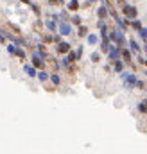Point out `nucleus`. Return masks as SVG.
<instances>
[{"mask_svg":"<svg viewBox=\"0 0 147 154\" xmlns=\"http://www.w3.org/2000/svg\"><path fill=\"white\" fill-rule=\"evenodd\" d=\"M108 56H110L111 61H117V59L120 57V47H115V48L111 47L110 50H108Z\"/></svg>","mask_w":147,"mask_h":154,"instance_id":"obj_6","label":"nucleus"},{"mask_svg":"<svg viewBox=\"0 0 147 154\" xmlns=\"http://www.w3.org/2000/svg\"><path fill=\"white\" fill-rule=\"evenodd\" d=\"M59 2H63V0H59Z\"/></svg>","mask_w":147,"mask_h":154,"instance_id":"obj_33","label":"nucleus"},{"mask_svg":"<svg viewBox=\"0 0 147 154\" xmlns=\"http://www.w3.org/2000/svg\"><path fill=\"white\" fill-rule=\"evenodd\" d=\"M129 48H131L133 52H138V50H140V45H138L135 39H131V41H129Z\"/></svg>","mask_w":147,"mask_h":154,"instance_id":"obj_15","label":"nucleus"},{"mask_svg":"<svg viewBox=\"0 0 147 154\" xmlns=\"http://www.w3.org/2000/svg\"><path fill=\"white\" fill-rule=\"evenodd\" d=\"M113 68H115V72H118V74H120V72L124 70V63H122L120 59H117V61H115V66H113Z\"/></svg>","mask_w":147,"mask_h":154,"instance_id":"obj_14","label":"nucleus"},{"mask_svg":"<svg viewBox=\"0 0 147 154\" xmlns=\"http://www.w3.org/2000/svg\"><path fill=\"white\" fill-rule=\"evenodd\" d=\"M48 77H50V81L54 82V86H58V84L61 82V79H59V75H58V74H50Z\"/></svg>","mask_w":147,"mask_h":154,"instance_id":"obj_17","label":"nucleus"},{"mask_svg":"<svg viewBox=\"0 0 147 154\" xmlns=\"http://www.w3.org/2000/svg\"><path fill=\"white\" fill-rule=\"evenodd\" d=\"M86 34H88V27L79 25V36H86Z\"/></svg>","mask_w":147,"mask_h":154,"instance_id":"obj_21","label":"nucleus"},{"mask_svg":"<svg viewBox=\"0 0 147 154\" xmlns=\"http://www.w3.org/2000/svg\"><path fill=\"white\" fill-rule=\"evenodd\" d=\"M92 61H93V63H99V61H101V56H99V52H93V54H92Z\"/></svg>","mask_w":147,"mask_h":154,"instance_id":"obj_24","label":"nucleus"},{"mask_svg":"<svg viewBox=\"0 0 147 154\" xmlns=\"http://www.w3.org/2000/svg\"><path fill=\"white\" fill-rule=\"evenodd\" d=\"M86 41H88V45H97L99 36L97 34H86Z\"/></svg>","mask_w":147,"mask_h":154,"instance_id":"obj_10","label":"nucleus"},{"mask_svg":"<svg viewBox=\"0 0 147 154\" xmlns=\"http://www.w3.org/2000/svg\"><path fill=\"white\" fill-rule=\"evenodd\" d=\"M86 2H88V4H92V2H97V0H86Z\"/></svg>","mask_w":147,"mask_h":154,"instance_id":"obj_30","label":"nucleus"},{"mask_svg":"<svg viewBox=\"0 0 147 154\" xmlns=\"http://www.w3.org/2000/svg\"><path fill=\"white\" fill-rule=\"evenodd\" d=\"M70 32H72V23L61 22V23H59V34H61V36H68Z\"/></svg>","mask_w":147,"mask_h":154,"instance_id":"obj_4","label":"nucleus"},{"mask_svg":"<svg viewBox=\"0 0 147 154\" xmlns=\"http://www.w3.org/2000/svg\"><path fill=\"white\" fill-rule=\"evenodd\" d=\"M110 48H111V45H110V38L102 39V43H101V50H102V52H108Z\"/></svg>","mask_w":147,"mask_h":154,"instance_id":"obj_11","label":"nucleus"},{"mask_svg":"<svg viewBox=\"0 0 147 154\" xmlns=\"http://www.w3.org/2000/svg\"><path fill=\"white\" fill-rule=\"evenodd\" d=\"M122 13H124V16H126L127 20H135V18L138 16L136 7L131 5V4H122Z\"/></svg>","mask_w":147,"mask_h":154,"instance_id":"obj_2","label":"nucleus"},{"mask_svg":"<svg viewBox=\"0 0 147 154\" xmlns=\"http://www.w3.org/2000/svg\"><path fill=\"white\" fill-rule=\"evenodd\" d=\"M120 77L124 79V82H126V86H127V88L135 86V84H136V81H138V79H136V75H133V74H127V72H124V70L120 72Z\"/></svg>","mask_w":147,"mask_h":154,"instance_id":"obj_3","label":"nucleus"},{"mask_svg":"<svg viewBox=\"0 0 147 154\" xmlns=\"http://www.w3.org/2000/svg\"><path fill=\"white\" fill-rule=\"evenodd\" d=\"M23 72H25L29 77H36L38 75V74H36V68H34V66H31V65H25V66H23Z\"/></svg>","mask_w":147,"mask_h":154,"instance_id":"obj_9","label":"nucleus"},{"mask_svg":"<svg viewBox=\"0 0 147 154\" xmlns=\"http://www.w3.org/2000/svg\"><path fill=\"white\" fill-rule=\"evenodd\" d=\"M138 111L147 113V100H145V102H142V104H138Z\"/></svg>","mask_w":147,"mask_h":154,"instance_id":"obj_22","label":"nucleus"},{"mask_svg":"<svg viewBox=\"0 0 147 154\" xmlns=\"http://www.w3.org/2000/svg\"><path fill=\"white\" fill-rule=\"evenodd\" d=\"M108 38H110V41H115L120 48H122V45L126 43V39H124V31H122L120 27H118V29H113V31L110 32V36H108Z\"/></svg>","mask_w":147,"mask_h":154,"instance_id":"obj_1","label":"nucleus"},{"mask_svg":"<svg viewBox=\"0 0 147 154\" xmlns=\"http://www.w3.org/2000/svg\"><path fill=\"white\" fill-rule=\"evenodd\" d=\"M38 79H39L41 82H45V81L48 79V74H47V72H38Z\"/></svg>","mask_w":147,"mask_h":154,"instance_id":"obj_19","label":"nucleus"},{"mask_svg":"<svg viewBox=\"0 0 147 154\" xmlns=\"http://www.w3.org/2000/svg\"><path fill=\"white\" fill-rule=\"evenodd\" d=\"M20 2H23V4H27V5H31V0H20Z\"/></svg>","mask_w":147,"mask_h":154,"instance_id":"obj_29","label":"nucleus"},{"mask_svg":"<svg viewBox=\"0 0 147 154\" xmlns=\"http://www.w3.org/2000/svg\"><path fill=\"white\" fill-rule=\"evenodd\" d=\"M14 56H16V57H20L22 61L25 59V52H23L22 48H14Z\"/></svg>","mask_w":147,"mask_h":154,"instance_id":"obj_16","label":"nucleus"},{"mask_svg":"<svg viewBox=\"0 0 147 154\" xmlns=\"http://www.w3.org/2000/svg\"><path fill=\"white\" fill-rule=\"evenodd\" d=\"M70 22H72L74 25H81V16H77V14H75V16H72V20H70Z\"/></svg>","mask_w":147,"mask_h":154,"instance_id":"obj_23","label":"nucleus"},{"mask_svg":"<svg viewBox=\"0 0 147 154\" xmlns=\"http://www.w3.org/2000/svg\"><path fill=\"white\" fill-rule=\"evenodd\" d=\"M135 86H138V88H144V82H142V81H136V84H135Z\"/></svg>","mask_w":147,"mask_h":154,"instance_id":"obj_27","label":"nucleus"},{"mask_svg":"<svg viewBox=\"0 0 147 154\" xmlns=\"http://www.w3.org/2000/svg\"><path fill=\"white\" fill-rule=\"evenodd\" d=\"M120 54H122V57H124V61H131V52L129 50H126V48H120Z\"/></svg>","mask_w":147,"mask_h":154,"instance_id":"obj_13","label":"nucleus"},{"mask_svg":"<svg viewBox=\"0 0 147 154\" xmlns=\"http://www.w3.org/2000/svg\"><path fill=\"white\" fill-rule=\"evenodd\" d=\"M138 34H140L142 39H147V29L145 27H140V29H138Z\"/></svg>","mask_w":147,"mask_h":154,"instance_id":"obj_20","label":"nucleus"},{"mask_svg":"<svg viewBox=\"0 0 147 154\" xmlns=\"http://www.w3.org/2000/svg\"><path fill=\"white\" fill-rule=\"evenodd\" d=\"M97 16H99L101 20H104V18H108V7H106L104 4H102V5H101L99 9H97Z\"/></svg>","mask_w":147,"mask_h":154,"instance_id":"obj_8","label":"nucleus"},{"mask_svg":"<svg viewBox=\"0 0 147 154\" xmlns=\"http://www.w3.org/2000/svg\"><path fill=\"white\" fill-rule=\"evenodd\" d=\"M56 50H58L59 54H67V52H70V43H67V41H59L58 47H56Z\"/></svg>","mask_w":147,"mask_h":154,"instance_id":"obj_5","label":"nucleus"},{"mask_svg":"<svg viewBox=\"0 0 147 154\" xmlns=\"http://www.w3.org/2000/svg\"><path fill=\"white\" fill-rule=\"evenodd\" d=\"M117 2H118V4H124V0H117Z\"/></svg>","mask_w":147,"mask_h":154,"instance_id":"obj_31","label":"nucleus"},{"mask_svg":"<svg viewBox=\"0 0 147 154\" xmlns=\"http://www.w3.org/2000/svg\"><path fill=\"white\" fill-rule=\"evenodd\" d=\"M68 11H74V13L79 11V2H77V0H70V2H68Z\"/></svg>","mask_w":147,"mask_h":154,"instance_id":"obj_12","label":"nucleus"},{"mask_svg":"<svg viewBox=\"0 0 147 154\" xmlns=\"http://www.w3.org/2000/svg\"><path fill=\"white\" fill-rule=\"evenodd\" d=\"M43 65H45L43 57H39L36 52H34V54H33V66H34V68H43Z\"/></svg>","mask_w":147,"mask_h":154,"instance_id":"obj_7","label":"nucleus"},{"mask_svg":"<svg viewBox=\"0 0 147 154\" xmlns=\"http://www.w3.org/2000/svg\"><path fill=\"white\" fill-rule=\"evenodd\" d=\"M14 48H16L14 45H11V43L7 45V52H9V54H13V56H14Z\"/></svg>","mask_w":147,"mask_h":154,"instance_id":"obj_26","label":"nucleus"},{"mask_svg":"<svg viewBox=\"0 0 147 154\" xmlns=\"http://www.w3.org/2000/svg\"><path fill=\"white\" fill-rule=\"evenodd\" d=\"M48 4H52V5H56V4H61L59 0H48Z\"/></svg>","mask_w":147,"mask_h":154,"instance_id":"obj_28","label":"nucleus"},{"mask_svg":"<svg viewBox=\"0 0 147 154\" xmlns=\"http://www.w3.org/2000/svg\"><path fill=\"white\" fill-rule=\"evenodd\" d=\"M45 25H47V29H48V31H56V22H54V20H48Z\"/></svg>","mask_w":147,"mask_h":154,"instance_id":"obj_18","label":"nucleus"},{"mask_svg":"<svg viewBox=\"0 0 147 154\" xmlns=\"http://www.w3.org/2000/svg\"><path fill=\"white\" fill-rule=\"evenodd\" d=\"M145 50H147V39H145Z\"/></svg>","mask_w":147,"mask_h":154,"instance_id":"obj_32","label":"nucleus"},{"mask_svg":"<svg viewBox=\"0 0 147 154\" xmlns=\"http://www.w3.org/2000/svg\"><path fill=\"white\" fill-rule=\"evenodd\" d=\"M131 25H133V27H135V29H136V31H138V29H140V27H142V23H140V22H138V20H136V18H135V20H133V22H131Z\"/></svg>","mask_w":147,"mask_h":154,"instance_id":"obj_25","label":"nucleus"}]
</instances>
